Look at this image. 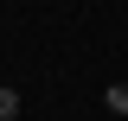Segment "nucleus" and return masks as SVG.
Wrapping results in <instances>:
<instances>
[{
  "mask_svg": "<svg viewBox=\"0 0 128 121\" xmlns=\"http://www.w3.org/2000/svg\"><path fill=\"white\" fill-rule=\"evenodd\" d=\"M102 108H109L115 121H128V83H109V89H102Z\"/></svg>",
  "mask_w": 128,
  "mask_h": 121,
  "instance_id": "obj_1",
  "label": "nucleus"
},
{
  "mask_svg": "<svg viewBox=\"0 0 128 121\" xmlns=\"http://www.w3.org/2000/svg\"><path fill=\"white\" fill-rule=\"evenodd\" d=\"M19 115V89H13V83H0V121H13Z\"/></svg>",
  "mask_w": 128,
  "mask_h": 121,
  "instance_id": "obj_2",
  "label": "nucleus"
}]
</instances>
